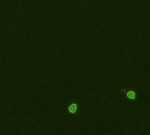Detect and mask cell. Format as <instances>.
I'll list each match as a JSON object with an SVG mask.
<instances>
[{
  "label": "cell",
  "mask_w": 150,
  "mask_h": 135,
  "mask_svg": "<svg viewBox=\"0 0 150 135\" xmlns=\"http://www.w3.org/2000/svg\"><path fill=\"white\" fill-rule=\"evenodd\" d=\"M127 96H128L129 98H133V97H134V92H132V91L128 92V93H127Z\"/></svg>",
  "instance_id": "cell-2"
},
{
  "label": "cell",
  "mask_w": 150,
  "mask_h": 135,
  "mask_svg": "<svg viewBox=\"0 0 150 135\" xmlns=\"http://www.w3.org/2000/svg\"><path fill=\"white\" fill-rule=\"evenodd\" d=\"M75 110H76V105H75V104H71V105L69 107V111L70 112H75Z\"/></svg>",
  "instance_id": "cell-1"
}]
</instances>
